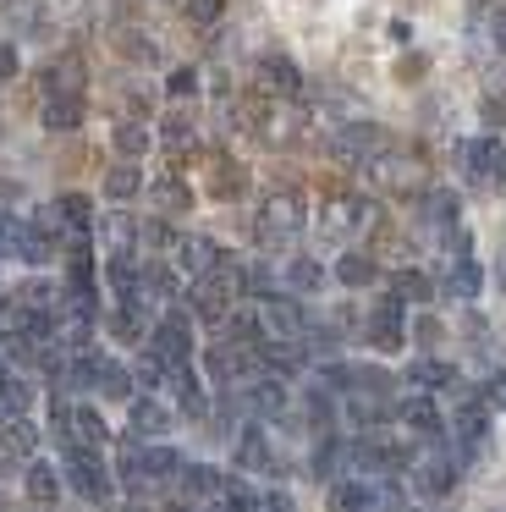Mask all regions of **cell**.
I'll list each match as a JSON object with an SVG mask.
<instances>
[{
	"mask_svg": "<svg viewBox=\"0 0 506 512\" xmlns=\"http://www.w3.org/2000/svg\"><path fill=\"white\" fill-rule=\"evenodd\" d=\"M402 424H407V430H418V435H440V413H435V402H424V397L402 402Z\"/></svg>",
	"mask_w": 506,
	"mask_h": 512,
	"instance_id": "cell-23",
	"label": "cell"
},
{
	"mask_svg": "<svg viewBox=\"0 0 506 512\" xmlns=\"http://www.w3.org/2000/svg\"><path fill=\"white\" fill-rule=\"evenodd\" d=\"M77 83H83V67H77V61H61V67L44 72V94H77Z\"/></svg>",
	"mask_w": 506,
	"mask_h": 512,
	"instance_id": "cell-26",
	"label": "cell"
},
{
	"mask_svg": "<svg viewBox=\"0 0 506 512\" xmlns=\"http://www.w3.org/2000/svg\"><path fill=\"white\" fill-rule=\"evenodd\" d=\"M160 144L171 149V155H182V149H193V127H187V122H165Z\"/></svg>",
	"mask_w": 506,
	"mask_h": 512,
	"instance_id": "cell-38",
	"label": "cell"
},
{
	"mask_svg": "<svg viewBox=\"0 0 506 512\" xmlns=\"http://www.w3.org/2000/svg\"><path fill=\"white\" fill-rule=\"evenodd\" d=\"M182 490L193 501H215L220 490H226V479H220L215 468H204V463H182Z\"/></svg>",
	"mask_w": 506,
	"mask_h": 512,
	"instance_id": "cell-15",
	"label": "cell"
},
{
	"mask_svg": "<svg viewBox=\"0 0 506 512\" xmlns=\"http://www.w3.org/2000/svg\"><path fill=\"white\" fill-rule=\"evenodd\" d=\"M484 402H495V408H506V375H490V386H484Z\"/></svg>",
	"mask_w": 506,
	"mask_h": 512,
	"instance_id": "cell-42",
	"label": "cell"
},
{
	"mask_svg": "<svg viewBox=\"0 0 506 512\" xmlns=\"http://www.w3.org/2000/svg\"><path fill=\"white\" fill-rule=\"evenodd\" d=\"M380 144H385V138H380V127H374V122H363V116H352V122L336 133V144H330V149H336L341 160H352V155H374Z\"/></svg>",
	"mask_w": 506,
	"mask_h": 512,
	"instance_id": "cell-7",
	"label": "cell"
},
{
	"mask_svg": "<svg viewBox=\"0 0 506 512\" xmlns=\"http://www.w3.org/2000/svg\"><path fill=\"white\" fill-rule=\"evenodd\" d=\"M264 331H275V336H297V325H303V314L292 309V303H264Z\"/></svg>",
	"mask_w": 506,
	"mask_h": 512,
	"instance_id": "cell-25",
	"label": "cell"
},
{
	"mask_svg": "<svg viewBox=\"0 0 506 512\" xmlns=\"http://www.w3.org/2000/svg\"><path fill=\"white\" fill-rule=\"evenodd\" d=\"M286 281H292L297 292H314L319 287V265L314 259H292V265H286Z\"/></svg>",
	"mask_w": 506,
	"mask_h": 512,
	"instance_id": "cell-34",
	"label": "cell"
},
{
	"mask_svg": "<svg viewBox=\"0 0 506 512\" xmlns=\"http://www.w3.org/2000/svg\"><path fill=\"white\" fill-rule=\"evenodd\" d=\"M83 122V105H77V94H50L44 100V127H55V133H66V127Z\"/></svg>",
	"mask_w": 506,
	"mask_h": 512,
	"instance_id": "cell-19",
	"label": "cell"
},
{
	"mask_svg": "<svg viewBox=\"0 0 506 512\" xmlns=\"http://www.w3.org/2000/svg\"><path fill=\"white\" fill-rule=\"evenodd\" d=\"M171 424V408H160L154 397H138L132 402V435H143V441H154V435Z\"/></svg>",
	"mask_w": 506,
	"mask_h": 512,
	"instance_id": "cell-16",
	"label": "cell"
},
{
	"mask_svg": "<svg viewBox=\"0 0 506 512\" xmlns=\"http://www.w3.org/2000/svg\"><path fill=\"white\" fill-rule=\"evenodd\" d=\"M220 496H226L231 507H259V490H253V485H242V479H231V485L220 490Z\"/></svg>",
	"mask_w": 506,
	"mask_h": 512,
	"instance_id": "cell-40",
	"label": "cell"
},
{
	"mask_svg": "<svg viewBox=\"0 0 506 512\" xmlns=\"http://www.w3.org/2000/svg\"><path fill=\"white\" fill-rule=\"evenodd\" d=\"M193 12L198 17H220V0H193Z\"/></svg>",
	"mask_w": 506,
	"mask_h": 512,
	"instance_id": "cell-47",
	"label": "cell"
},
{
	"mask_svg": "<svg viewBox=\"0 0 506 512\" xmlns=\"http://www.w3.org/2000/svg\"><path fill=\"white\" fill-rule=\"evenodd\" d=\"M182 265L193 270V276H209V270L226 265V254H220L215 237H187V243H182Z\"/></svg>",
	"mask_w": 506,
	"mask_h": 512,
	"instance_id": "cell-11",
	"label": "cell"
},
{
	"mask_svg": "<svg viewBox=\"0 0 506 512\" xmlns=\"http://www.w3.org/2000/svg\"><path fill=\"white\" fill-rule=\"evenodd\" d=\"M429 292H435V287H429L424 270H402V276H396V298H402V303H424Z\"/></svg>",
	"mask_w": 506,
	"mask_h": 512,
	"instance_id": "cell-29",
	"label": "cell"
},
{
	"mask_svg": "<svg viewBox=\"0 0 506 512\" xmlns=\"http://www.w3.org/2000/svg\"><path fill=\"white\" fill-rule=\"evenodd\" d=\"M440 292H446V298H462V303H473V298L484 292V270L473 265L468 254H451L446 276H440Z\"/></svg>",
	"mask_w": 506,
	"mask_h": 512,
	"instance_id": "cell-5",
	"label": "cell"
},
{
	"mask_svg": "<svg viewBox=\"0 0 506 512\" xmlns=\"http://www.w3.org/2000/svg\"><path fill=\"white\" fill-rule=\"evenodd\" d=\"M303 232V199L297 193H270V199L259 204V237H270V243H286V237Z\"/></svg>",
	"mask_w": 506,
	"mask_h": 512,
	"instance_id": "cell-2",
	"label": "cell"
},
{
	"mask_svg": "<svg viewBox=\"0 0 506 512\" xmlns=\"http://www.w3.org/2000/svg\"><path fill=\"white\" fill-rule=\"evenodd\" d=\"M237 463H270V441H264L259 430H248L237 441Z\"/></svg>",
	"mask_w": 506,
	"mask_h": 512,
	"instance_id": "cell-32",
	"label": "cell"
},
{
	"mask_svg": "<svg viewBox=\"0 0 506 512\" xmlns=\"http://www.w3.org/2000/svg\"><path fill=\"white\" fill-rule=\"evenodd\" d=\"M369 221H374V204H363V199H330L325 215H319L325 237H352V232H363Z\"/></svg>",
	"mask_w": 506,
	"mask_h": 512,
	"instance_id": "cell-4",
	"label": "cell"
},
{
	"mask_svg": "<svg viewBox=\"0 0 506 512\" xmlns=\"http://www.w3.org/2000/svg\"><path fill=\"white\" fill-rule=\"evenodd\" d=\"M66 479H72V490H77L83 501H105V496H110V474L94 463L88 441H72V446H66Z\"/></svg>",
	"mask_w": 506,
	"mask_h": 512,
	"instance_id": "cell-3",
	"label": "cell"
},
{
	"mask_svg": "<svg viewBox=\"0 0 506 512\" xmlns=\"http://www.w3.org/2000/svg\"><path fill=\"white\" fill-rule=\"evenodd\" d=\"M495 45L506 50V17H495Z\"/></svg>",
	"mask_w": 506,
	"mask_h": 512,
	"instance_id": "cell-48",
	"label": "cell"
},
{
	"mask_svg": "<svg viewBox=\"0 0 506 512\" xmlns=\"http://www.w3.org/2000/svg\"><path fill=\"white\" fill-rule=\"evenodd\" d=\"M171 89H176V94H193V89H198V78H193V72H176Z\"/></svg>",
	"mask_w": 506,
	"mask_h": 512,
	"instance_id": "cell-45",
	"label": "cell"
},
{
	"mask_svg": "<svg viewBox=\"0 0 506 512\" xmlns=\"http://www.w3.org/2000/svg\"><path fill=\"white\" fill-rule=\"evenodd\" d=\"M413 336H418V342H435L440 325H435V320H418V325H413Z\"/></svg>",
	"mask_w": 506,
	"mask_h": 512,
	"instance_id": "cell-46",
	"label": "cell"
},
{
	"mask_svg": "<svg viewBox=\"0 0 506 512\" xmlns=\"http://www.w3.org/2000/svg\"><path fill=\"white\" fill-rule=\"evenodd\" d=\"M143 149H149V133H143L138 122H116V155H127V160H138Z\"/></svg>",
	"mask_w": 506,
	"mask_h": 512,
	"instance_id": "cell-27",
	"label": "cell"
},
{
	"mask_svg": "<svg viewBox=\"0 0 506 512\" xmlns=\"http://www.w3.org/2000/svg\"><path fill=\"white\" fill-rule=\"evenodd\" d=\"M72 424H77V435H83L88 446H99V441H105V419H99L94 408H77V419H72Z\"/></svg>",
	"mask_w": 506,
	"mask_h": 512,
	"instance_id": "cell-36",
	"label": "cell"
},
{
	"mask_svg": "<svg viewBox=\"0 0 506 512\" xmlns=\"http://www.w3.org/2000/svg\"><path fill=\"white\" fill-rule=\"evenodd\" d=\"M264 83H270L275 94H297V89H303V72H297L286 56H270V61H264Z\"/></svg>",
	"mask_w": 506,
	"mask_h": 512,
	"instance_id": "cell-21",
	"label": "cell"
},
{
	"mask_svg": "<svg viewBox=\"0 0 506 512\" xmlns=\"http://www.w3.org/2000/svg\"><path fill=\"white\" fill-rule=\"evenodd\" d=\"M143 188V177H138V166H132V160H127V166H110V177H105V199H132V193H138Z\"/></svg>",
	"mask_w": 506,
	"mask_h": 512,
	"instance_id": "cell-24",
	"label": "cell"
},
{
	"mask_svg": "<svg viewBox=\"0 0 506 512\" xmlns=\"http://www.w3.org/2000/svg\"><path fill=\"white\" fill-rule=\"evenodd\" d=\"M259 127H264V138H275V144H292V138L308 127V116H303V111H292V105H281V111L259 116Z\"/></svg>",
	"mask_w": 506,
	"mask_h": 512,
	"instance_id": "cell-17",
	"label": "cell"
},
{
	"mask_svg": "<svg viewBox=\"0 0 506 512\" xmlns=\"http://www.w3.org/2000/svg\"><path fill=\"white\" fill-rule=\"evenodd\" d=\"M253 369H259V353H253V342H237V336L204 353V375L220 380V386H231V380H248Z\"/></svg>",
	"mask_w": 506,
	"mask_h": 512,
	"instance_id": "cell-1",
	"label": "cell"
},
{
	"mask_svg": "<svg viewBox=\"0 0 506 512\" xmlns=\"http://www.w3.org/2000/svg\"><path fill=\"white\" fill-rule=\"evenodd\" d=\"M28 496L39 501V507H55V501H61V479H55L50 463H33L28 468Z\"/></svg>",
	"mask_w": 506,
	"mask_h": 512,
	"instance_id": "cell-20",
	"label": "cell"
},
{
	"mask_svg": "<svg viewBox=\"0 0 506 512\" xmlns=\"http://www.w3.org/2000/svg\"><path fill=\"white\" fill-rule=\"evenodd\" d=\"M154 353H160L165 364H182V358L193 353V336H187L182 314H160V320H154Z\"/></svg>",
	"mask_w": 506,
	"mask_h": 512,
	"instance_id": "cell-6",
	"label": "cell"
},
{
	"mask_svg": "<svg viewBox=\"0 0 506 512\" xmlns=\"http://www.w3.org/2000/svg\"><path fill=\"white\" fill-rule=\"evenodd\" d=\"M11 243H17V221H11L6 210H0V248H11Z\"/></svg>",
	"mask_w": 506,
	"mask_h": 512,
	"instance_id": "cell-44",
	"label": "cell"
},
{
	"mask_svg": "<svg viewBox=\"0 0 506 512\" xmlns=\"http://www.w3.org/2000/svg\"><path fill=\"white\" fill-rule=\"evenodd\" d=\"M55 210H61L66 226H88V199H83V193H66V199H55Z\"/></svg>",
	"mask_w": 506,
	"mask_h": 512,
	"instance_id": "cell-37",
	"label": "cell"
},
{
	"mask_svg": "<svg viewBox=\"0 0 506 512\" xmlns=\"http://www.w3.org/2000/svg\"><path fill=\"white\" fill-rule=\"evenodd\" d=\"M193 309L204 314V320H226L231 314V287L226 281H215V276H198V287H193Z\"/></svg>",
	"mask_w": 506,
	"mask_h": 512,
	"instance_id": "cell-8",
	"label": "cell"
},
{
	"mask_svg": "<svg viewBox=\"0 0 506 512\" xmlns=\"http://www.w3.org/2000/svg\"><path fill=\"white\" fill-rule=\"evenodd\" d=\"M374 276H380V270H374V259H363V254H341L336 259V281H341V287H369Z\"/></svg>",
	"mask_w": 506,
	"mask_h": 512,
	"instance_id": "cell-22",
	"label": "cell"
},
{
	"mask_svg": "<svg viewBox=\"0 0 506 512\" xmlns=\"http://www.w3.org/2000/svg\"><path fill=\"white\" fill-rule=\"evenodd\" d=\"M369 501H374V485H358V479H341L330 490V507H369Z\"/></svg>",
	"mask_w": 506,
	"mask_h": 512,
	"instance_id": "cell-28",
	"label": "cell"
},
{
	"mask_svg": "<svg viewBox=\"0 0 506 512\" xmlns=\"http://www.w3.org/2000/svg\"><path fill=\"white\" fill-rule=\"evenodd\" d=\"M242 397H248V408H259V413H281V408H286V386H281L275 375H259V380L248 375Z\"/></svg>",
	"mask_w": 506,
	"mask_h": 512,
	"instance_id": "cell-13",
	"label": "cell"
},
{
	"mask_svg": "<svg viewBox=\"0 0 506 512\" xmlns=\"http://www.w3.org/2000/svg\"><path fill=\"white\" fill-rule=\"evenodd\" d=\"M418 215H424L429 232H446V226H457V193H446V188L424 193V199H418Z\"/></svg>",
	"mask_w": 506,
	"mask_h": 512,
	"instance_id": "cell-9",
	"label": "cell"
},
{
	"mask_svg": "<svg viewBox=\"0 0 506 512\" xmlns=\"http://www.w3.org/2000/svg\"><path fill=\"white\" fill-rule=\"evenodd\" d=\"M369 342L374 347H396L402 342V298H385L380 309H374V320H369Z\"/></svg>",
	"mask_w": 506,
	"mask_h": 512,
	"instance_id": "cell-10",
	"label": "cell"
},
{
	"mask_svg": "<svg viewBox=\"0 0 506 512\" xmlns=\"http://www.w3.org/2000/svg\"><path fill=\"white\" fill-rule=\"evenodd\" d=\"M413 485H418V496H451V485H457V468H451V463H440V457H435V463H418V474H413Z\"/></svg>",
	"mask_w": 506,
	"mask_h": 512,
	"instance_id": "cell-14",
	"label": "cell"
},
{
	"mask_svg": "<svg viewBox=\"0 0 506 512\" xmlns=\"http://www.w3.org/2000/svg\"><path fill=\"white\" fill-rule=\"evenodd\" d=\"M0 78H17V50L0 45Z\"/></svg>",
	"mask_w": 506,
	"mask_h": 512,
	"instance_id": "cell-43",
	"label": "cell"
},
{
	"mask_svg": "<svg viewBox=\"0 0 506 512\" xmlns=\"http://www.w3.org/2000/svg\"><path fill=\"white\" fill-rule=\"evenodd\" d=\"M0 375H6V364H0Z\"/></svg>",
	"mask_w": 506,
	"mask_h": 512,
	"instance_id": "cell-49",
	"label": "cell"
},
{
	"mask_svg": "<svg viewBox=\"0 0 506 512\" xmlns=\"http://www.w3.org/2000/svg\"><path fill=\"white\" fill-rule=\"evenodd\" d=\"M94 391H105V397H132V375H127V369H116V364H105Z\"/></svg>",
	"mask_w": 506,
	"mask_h": 512,
	"instance_id": "cell-30",
	"label": "cell"
},
{
	"mask_svg": "<svg viewBox=\"0 0 506 512\" xmlns=\"http://www.w3.org/2000/svg\"><path fill=\"white\" fill-rule=\"evenodd\" d=\"M451 375H457L451 364H429V358H424V364H413V375H407V380H413V386H451Z\"/></svg>",
	"mask_w": 506,
	"mask_h": 512,
	"instance_id": "cell-31",
	"label": "cell"
},
{
	"mask_svg": "<svg viewBox=\"0 0 506 512\" xmlns=\"http://www.w3.org/2000/svg\"><path fill=\"white\" fill-rule=\"evenodd\" d=\"M154 199H160V210H187V188H182V182H160Z\"/></svg>",
	"mask_w": 506,
	"mask_h": 512,
	"instance_id": "cell-39",
	"label": "cell"
},
{
	"mask_svg": "<svg viewBox=\"0 0 506 512\" xmlns=\"http://www.w3.org/2000/svg\"><path fill=\"white\" fill-rule=\"evenodd\" d=\"M336 463H341V446H336V441H319V452H314V474H336Z\"/></svg>",
	"mask_w": 506,
	"mask_h": 512,
	"instance_id": "cell-41",
	"label": "cell"
},
{
	"mask_svg": "<svg viewBox=\"0 0 506 512\" xmlns=\"http://www.w3.org/2000/svg\"><path fill=\"white\" fill-rule=\"evenodd\" d=\"M495 166H501L495 138H468V144H462V171H468V177H495Z\"/></svg>",
	"mask_w": 506,
	"mask_h": 512,
	"instance_id": "cell-12",
	"label": "cell"
},
{
	"mask_svg": "<svg viewBox=\"0 0 506 512\" xmlns=\"http://www.w3.org/2000/svg\"><path fill=\"white\" fill-rule=\"evenodd\" d=\"M143 474H149V479L182 474V457H176V452H143Z\"/></svg>",
	"mask_w": 506,
	"mask_h": 512,
	"instance_id": "cell-33",
	"label": "cell"
},
{
	"mask_svg": "<svg viewBox=\"0 0 506 512\" xmlns=\"http://www.w3.org/2000/svg\"><path fill=\"white\" fill-rule=\"evenodd\" d=\"M99 243H105L110 254H132V243H138V226H132L127 215H105V221H99Z\"/></svg>",
	"mask_w": 506,
	"mask_h": 512,
	"instance_id": "cell-18",
	"label": "cell"
},
{
	"mask_svg": "<svg viewBox=\"0 0 506 512\" xmlns=\"http://www.w3.org/2000/svg\"><path fill=\"white\" fill-rule=\"evenodd\" d=\"M457 435H462V441H484V435H490V413L468 408V413H462V424H457Z\"/></svg>",
	"mask_w": 506,
	"mask_h": 512,
	"instance_id": "cell-35",
	"label": "cell"
}]
</instances>
